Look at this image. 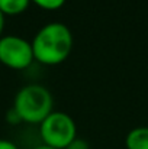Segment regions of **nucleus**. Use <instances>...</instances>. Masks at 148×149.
I'll return each mask as SVG.
<instances>
[{
	"label": "nucleus",
	"mask_w": 148,
	"mask_h": 149,
	"mask_svg": "<svg viewBox=\"0 0 148 149\" xmlns=\"http://www.w3.org/2000/svg\"><path fill=\"white\" fill-rule=\"evenodd\" d=\"M73 48V35L67 25L52 22L42 26L32 39L36 61L45 65H57L67 59Z\"/></svg>",
	"instance_id": "obj_1"
},
{
	"label": "nucleus",
	"mask_w": 148,
	"mask_h": 149,
	"mask_svg": "<svg viewBox=\"0 0 148 149\" xmlns=\"http://www.w3.org/2000/svg\"><path fill=\"white\" fill-rule=\"evenodd\" d=\"M54 106L52 94L48 88L39 84H28L22 87L13 101V109L26 123H42L44 119L51 114Z\"/></svg>",
	"instance_id": "obj_2"
},
{
	"label": "nucleus",
	"mask_w": 148,
	"mask_h": 149,
	"mask_svg": "<svg viewBox=\"0 0 148 149\" xmlns=\"http://www.w3.org/2000/svg\"><path fill=\"white\" fill-rule=\"evenodd\" d=\"M44 145L55 149H65L76 138L77 127L71 116L64 111H52L39 125Z\"/></svg>",
	"instance_id": "obj_3"
},
{
	"label": "nucleus",
	"mask_w": 148,
	"mask_h": 149,
	"mask_svg": "<svg viewBox=\"0 0 148 149\" xmlns=\"http://www.w3.org/2000/svg\"><path fill=\"white\" fill-rule=\"evenodd\" d=\"M35 59L32 42L18 35L0 38V62L13 70L28 68Z\"/></svg>",
	"instance_id": "obj_4"
},
{
	"label": "nucleus",
	"mask_w": 148,
	"mask_h": 149,
	"mask_svg": "<svg viewBox=\"0 0 148 149\" xmlns=\"http://www.w3.org/2000/svg\"><path fill=\"white\" fill-rule=\"evenodd\" d=\"M126 149H148V126H140L128 132L125 138Z\"/></svg>",
	"instance_id": "obj_5"
},
{
	"label": "nucleus",
	"mask_w": 148,
	"mask_h": 149,
	"mask_svg": "<svg viewBox=\"0 0 148 149\" xmlns=\"http://www.w3.org/2000/svg\"><path fill=\"white\" fill-rule=\"evenodd\" d=\"M31 0H0V12L6 16H15L25 12Z\"/></svg>",
	"instance_id": "obj_6"
},
{
	"label": "nucleus",
	"mask_w": 148,
	"mask_h": 149,
	"mask_svg": "<svg viewBox=\"0 0 148 149\" xmlns=\"http://www.w3.org/2000/svg\"><path fill=\"white\" fill-rule=\"evenodd\" d=\"M32 3H35L36 6L42 7V9H47V10H55V9H60L65 0H31Z\"/></svg>",
	"instance_id": "obj_7"
},
{
	"label": "nucleus",
	"mask_w": 148,
	"mask_h": 149,
	"mask_svg": "<svg viewBox=\"0 0 148 149\" xmlns=\"http://www.w3.org/2000/svg\"><path fill=\"white\" fill-rule=\"evenodd\" d=\"M65 149H90L89 146V143L84 141V139H81V138H76Z\"/></svg>",
	"instance_id": "obj_8"
},
{
	"label": "nucleus",
	"mask_w": 148,
	"mask_h": 149,
	"mask_svg": "<svg viewBox=\"0 0 148 149\" xmlns=\"http://www.w3.org/2000/svg\"><path fill=\"white\" fill-rule=\"evenodd\" d=\"M7 120H9L10 123H19V122H22V120H20V117L18 116V113L15 111V109H13V107H12V109H10V111L7 113Z\"/></svg>",
	"instance_id": "obj_9"
},
{
	"label": "nucleus",
	"mask_w": 148,
	"mask_h": 149,
	"mask_svg": "<svg viewBox=\"0 0 148 149\" xmlns=\"http://www.w3.org/2000/svg\"><path fill=\"white\" fill-rule=\"evenodd\" d=\"M0 149H19L12 141L7 139H0Z\"/></svg>",
	"instance_id": "obj_10"
},
{
	"label": "nucleus",
	"mask_w": 148,
	"mask_h": 149,
	"mask_svg": "<svg viewBox=\"0 0 148 149\" xmlns=\"http://www.w3.org/2000/svg\"><path fill=\"white\" fill-rule=\"evenodd\" d=\"M3 28H4V15L0 12V38H1V32H3Z\"/></svg>",
	"instance_id": "obj_11"
},
{
	"label": "nucleus",
	"mask_w": 148,
	"mask_h": 149,
	"mask_svg": "<svg viewBox=\"0 0 148 149\" xmlns=\"http://www.w3.org/2000/svg\"><path fill=\"white\" fill-rule=\"evenodd\" d=\"M34 149H55V148H51V146H48V145H39V146H35Z\"/></svg>",
	"instance_id": "obj_12"
}]
</instances>
